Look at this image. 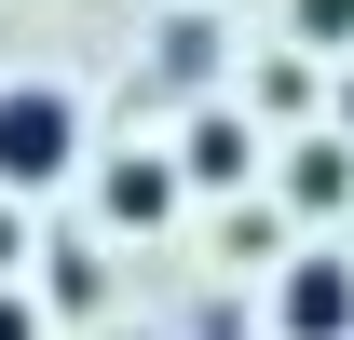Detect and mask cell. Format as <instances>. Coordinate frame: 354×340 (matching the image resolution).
Wrapping results in <instances>:
<instances>
[{
  "label": "cell",
  "mask_w": 354,
  "mask_h": 340,
  "mask_svg": "<svg viewBox=\"0 0 354 340\" xmlns=\"http://www.w3.org/2000/svg\"><path fill=\"white\" fill-rule=\"evenodd\" d=\"M68 164H82V95L0 82V205H14V191H55Z\"/></svg>",
  "instance_id": "cell-1"
},
{
  "label": "cell",
  "mask_w": 354,
  "mask_h": 340,
  "mask_svg": "<svg viewBox=\"0 0 354 340\" xmlns=\"http://www.w3.org/2000/svg\"><path fill=\"white\" fill-rule=\"evenodd\" d=\"M272 327L286 340H354V272L341 258H286L272 272Z\"/></svg>",
  "instance_id": "cell-2"
},
{
  "label": "cell",
  "mask_w": 354,
  "mask_h": 340,
  "mask_svg": "<svg viewBox=\"0 0 354 340\" xmlns=\"http://www.w3.org/2000/svg\"><path fill=\"white\" fill-rule=\"evenodd\" d=\"M272 191H286L300 218H341L354 205V136H300V150L272 164Z\"/></svg>",
  "instance_id": "cell-3"
},
{
  "label": "cell",
  "mask_w": 354,
  "mask_h": 340,
  "mask_svg": "<svg viewBox=\"0 0 354 340\" xmlns=\"http://www.w3.org/2000/svg\"><path fill=\"white\" fill-rule=\"evenodd\" d=\"M245 164H259V136H245V109H205V123H191V150H177V177H191V191H232Z\"/></svg>",
  "instance_id": "cell-4"
},
{
  "label": "cell",
  "mask_w": 354,
  "mask_h": 340,
  "mask_svg": "<svg viewBox=\"0 0 354 340\" xmlns=\"http://www.w3.org/2000/svg\"><path fill=\"white\" fill-rule=\"evenodd\" d=\"M95 205H109V218L136 232V218H164V205H177V164H164V150H123V164L95 177Z\"/></svg>",
  "instance_id": "cell-5"
},
{
  "label": "cell",
  "mask_w": 354,
  "mask_h": 340,
  "mask_svg": "<svg viewBox=\"0 0 354 340\" xmlns=\"http://www.w3.org/2000/svg\"><path fill=\"white\" fill-rule=\"evenodd\" d=\"M41 258H55V272H41V299H55V313H95V299H109V258H95L82 232H68V245H41Z\"/></svg>",
  "instance_id": "cell-6"
},
{
  "label": "cell",
  "mask_w": 354,
  "mask_h": 340,
  "mask_svg": "<svg viewBox=\"0 0 354 340\" xmlns=\"http://www.w3.org/2000/svg\"><path fill=\"white\" fill-rule=\"evenodd\" d=\"M205 68H218V14L177 0V14H164V82H205Z\"/></svg>",
  "instance_id": "cell-7"
},
{
  "label": "cell",
  "mask_w": 354,
  "mask_h": 340,
  "mask_svg": "<svg viewBox=\"0 0 354 340\" xmlns=\"http://www.w3.org/2000/svg\"><path fill=\"white\" fill-rule=\"evenodd\" d=\"M286 14H300V41H313V55H341V41H354V0H286Z\"/></svg>",
  "instance_id": "cell-8"
},
{
  "label": "cell",
  "mask_w": 354,
  "mask_h": 340,
  "mask_svg": "<svg viewBox=\"0 0 354 340\" xmlns=\"http://www.w3.org/2000/svg\"><path fill=\"white\" fill-rule=\"evenodd\" d=\"M0 340H41V313H28V299H14V286H0Z\"/></svg>",
  "instance_id": "cell-9"
},
{
  "label": "cell",
  "mask_w": 354,
  "mask_h": 340,
  "mask_svg": "<svg viewBox=\"0 0 354 340\" xmlns=\"http://www.w3.org/2000/svg\"><path fill=\"white\" fill-rule=\"evenodd\" d=\"M14 245H28V232H14V205H0V258H14Z\"/></svg>",
  "instance_id": "cell-10"
},
{
  "label": "cell",
  "mask_w": 354,
  "mask_h": 340,
  "mask_svg": "<svg viewBox=\"0 0 354 340\" xmlns=\"http://www.w3.org/2000/svg\"><path fill=\"white\" fill-rule=\"evenodd\" d=\"M341 136H354V82H341Z\"/></svg>",
  "instance_id": "cell-11"
}]
</instances>
